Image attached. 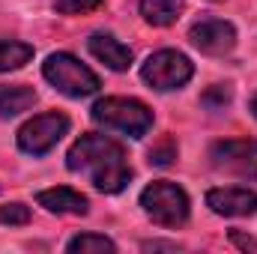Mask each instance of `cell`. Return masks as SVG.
Returning <instances> with one entry per match:
<instances>
[{"mask_svg": "<svg viewBox=\"0 0 257 254\" xmlns=\"http://www.w3.org/2000/svg\"><path fill=\"white\" fill-rule=\"evenodd\" d=\"M66 165L75 174H87L90 183L105 194L123 191L132 180V168H128L123 144L108 135H81L72 144Z\"/></svg>", "mask_w": 257, "mask_h": 254, "instance_id": "6da1fadb", "label": "cell"}, {"mask_svg": "<svg viewBox=\"0 0 257 254\" xmlns=\"http://www.w3.org/2000/svg\"><path fill=\"white\" fill-rule=\"evenodd\" d=\"M93 120L99 126L117 129L128 138H144L153 126V111L138 102V99H123V96H108L93 105Z\"/></svg>", "mask_w": 257, "mask_h": 254, "instance_id": "7a4b0ae2", "label": "cell"}, {"mask_svg": "<svg viewBox=\"0 0 257 254\" xmlns=\"http://www.w3.org/2000/svg\"><path fill=\"white\" fill-rule=\"evenodd\" d=\"M42 75H45V81H48L54 90H60L63 96H72V99L93 96V93L102 87V84H99V75H96L93 69H87L78 57L63 54V51H57V54H51V57L45 60Z\"/></svg>", "mask_w": 257, "mask_h": 254, "instance_id": "3957f363", "label": "cell"}, {"mask_svg": "<svg viewBox=\"0 0 257 254\" xmlns=\"http://www.w3.org/2000/svg\"><path fill=\"white\" fill-rule=\"evenodd\" d=\"M141 206L162 227H180L189 221V194L177 183H168V180L150 183L141 191Z\"/></svg>", "mask_w": 257, "mask_h": 254, "instance_id": "277c9868", "label": "cell"}, {"mask_svg": "<svg viewBox=\"0 0 257 254\" xmlns=\"http://www.w3.org/2000/svg\"><path fill=\"white\" fill-rule=\"evenodd\" d=\"M192 72H194L192 60H189L186 54H180V51H171V48L150 54L147 63L141 66V78H144L153 90H159V93H165V90H180V87L192 78Z\"/></svg>", "mask_w": 257, "mask_h": 254, "instance_id": "5b68a950", "label": "cell"}, {"mask_svg": "<svg viewBox=\"0 0 257 254\" xmlns=\"http://www.w3.org/2000/svg\"><path fill=\"white\" fill-rule=\"evenodd\" d=\"M69 132V117L66 114H39L33 120H27L18 129V147L30 156H45L51 147H57V141Z\"/></svg>", "mask_w": 257, "mask_h": 254, "instance_id": "8992f818", "label": "cell"}, {"mask_svg": "<svg viewBox=\"0 0 257 254\" xmlns=\"http://www.w3.org/2000/svg\"><path fill=\"white\" fill-rule=\"evenodd\" d=\"M189 39H192L194 48H200L203 54H227V51H233V45H236V30H233L230 21L203 18V21L192 24Z\"/></svg>", "mask_w": 257, "mask_h": 254, "instance_id": "52a82bcc", "label": "cell"}, {"mask_svg": "<svg viewBox=\"0 0 257 254\" xmlns=\"http://www.w3.org/2000/svg\"><path fill=\"white\" fill-rule=\"evenodd\" d=\"M206 206L215 215L227 218H242L257 212V194L248 189H212L206 194Z\"/></svg>", "mask_w": 257, "mask_h": 254, "instance_id": "ba28073f", "label": "cell"}, {"mask_svg": "<svg viewBox=\"0 0 257 254\" xmlns=\"http://www.w3.org/2000/svg\"><path fill=\"white\" fill-rule=\"evenodd\" d=\"M87 45H90V54L96 57V60H102V63L108 66V69H114V72H126L128 63H132V48L123 45L117 36H111V33H93L90 39H87Z\"/></svg>", "mask_w": 257, "mask_h": 254, "instance_id": "9c48e42d", "label": "cell"}, {"mask_svg": "<svg viewBox=\"0 0 257 254\" xmlns=\"http://www.w3.org/2000/svg\"><path fill=\"white\" fill-rule=\"evenodd\" d=\"M39 206H45L48 212H57V215H84L90 209L87 197L75 189H66V186H57V189H45L36 194Z\"/></svg>", "mask_w": 257, "mask_h": 254, "instance_id": "30bf717a", "label": "cell"}, {"mask_svg": "<svg viewBox=\"0 0 257 254\" xmlns=\"http://www.w3.org/2000/svg\"><path fill=\"white\" fill-rule=\"evenodd\" d=\"M215 165H251L257 162V141L254 138H230L218 141L209 150Z\"/></svg>", "mask_w": 257, "mask_h": 254, "instance_id": "8fae6325", "label": "cell"}, {"mask_svg": "<svg viewBox=\"0 0 257 254\" xmlns=\"http://www.w3.org/2000/svg\"><path fill=\"white\" fill-rule=\"evenodd\" d=\"M36 105V90L24 84H0V117H18Z\"/></svg>", "mask_w": 257, "mask_h": 254, "instance_id": "7c38bea8", "label": "cell"}, {"mask_svg": "<svg viewBox=\"0 0 257 254\" xmlns=\"http://www.w3.org/2000/svg\"><path fill=\"white\" fill-rule=\"evenodd\" d=\"M183 0H141V15L153 27H168L180 18Z\"/></svg>", "mask_w": 257, "mask_h": 254, "instance_id": "4fadbf2b", "label": "cell"}, {"mask_svg": "<svg viewBox=\"0 0 257 254\" xmlns=\"http://www.w3.org/2000/svg\"><path fill=\"white\" fill-rule=\"evenodd\" d=\"M33 48L27 42H15V39H0V72H12L30 63Z\"/></svg>", "mask_w": 257, "mask_h": 254, "instance_id": "5bb4252c", "label": "cell"}, {"mask_svg": "<svg viewBox=\"0 0 257 254\" xmlns=\"http://www.w3.org/2000/svg\"><path fill=\"white\" fill-rule=\"evenodd\" d=\"M69 251H117V245L108 239V236H99V233H81L69 242Z\"/></svg>", "mask_w": 257, "mask_h": 254, "instance_id": "9a60e30c", "label": "cell"}, {"mask_svg": "<svg viewBox=\"0 0 257 254\" xmlns=\"http://www.w3.org/2000/svg\"><path fill=\"white\" fill-rule=\"evenodd\" d=\"M174 159H177V141H174V138H162V141L150 150V162L159 165V168H168Z\"/></svg>", "mask_w": 257, "mask_h": 254, "instance_id": "2e32d148", "label": "cell"}, {"mask_svg": "<svg viewBox=\"0 0 257 254\" xmlns=\"http://www.w3.org/2000/svg\"><path fill=\"white\" fill-rule=\"evenodd\" d=\"M30 221V206L24 203H3L0 206V224H27Z\"/></svg>", "mask_w": 257, "mask_h": 254, "instance_id": "e0dca14e", "label": "cell"}, {"mask_svg": "<svg viewBox=\"0 0 257 254\" xmlns=\"http://www.w3.org/2000/svg\"><path fill=\"white\" fill-rule=\"evenodd\" d=\"M102 3H105V0H57L54 9L63 12V15H81V12H93V9H99Z\"/></svg>", "mask_w": 257, "mask_h": 254, "instance_id": "ac0fdd59", "label": "cell"}, {"mask_svg": "<svg viewBox=\"0 0 257 254\" xmlns=\"http://www.w3.org/2000/svg\"><path fill=\"white\" fill-rule=\"evenodd\" d=\"M230 96H233V93H230V87H212V90H209V93H206L200 102H203L206 108L218 111V108H224V105L230 102Z\"/></svg>", "mask_w": 257, "mask_h": 254, "instance_id": "d6986e66", "label": "cell"}, {"mask_svg": "<svg viewBox=\"0 0 257 254\" xmlns=\"http://www.w3.org/2000/svg\"><path fill=\"white\" fill-rule=\"evenodd\" d=\"M230 239H233L239 248H245V251H248V248H251V251H257V239H248V236H242V233H236V230L230 233Z\"/></svg>", "mask_w": 257, "mask_h": 254, "instance_id": "ffe728a7", "label": "cell"}, {"mask_svg": "<svg viewBox=\"0 0 257 254\" xmlns=\"http://www.w3.org/2000/svg\"><path fill=\"white\" fill-rule=\"evenodd\" d=\"M251 111H254V117H257V96L251 99Z\"/></svg>", "mask_w": 257, "mask_h": 254, "instance_id": "44dd1931", "label": "cell"}]
</instances>
